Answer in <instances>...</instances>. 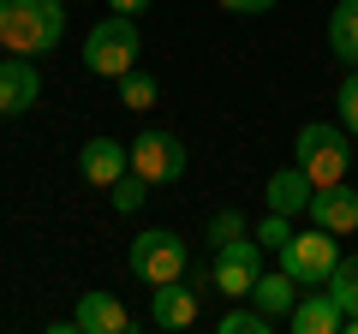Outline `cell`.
<instances>
[{
  "label": "cell",
  "mask_w": 358,
  "mask_h": 334,
  "mask_svg": "<svg viewBox=\"0 0 358 334\" xmlns=\"http://www.w3.org/2000/svg\"><path fill=\"white\" fill-rule=\"evenodd\" d=\"M150 191H155V185L143 180V173H120V180L108 185V197H114V209H120V215H138V209H143V197H150Z\"/></svg>",
  "instance_id": "d6986e66"
},
{
  "label": "cell",
  "mask_w": 358,
  "mask_h": 334,
  "mask_svg": "<svg viewBox=\"0 0 358 334\" xmlns=\"http://www.w3.org/2000/svg\"><path fill=\"white\" fill-rule=\"evenodd\" d=\"M138 54H143V36H138V18H126V13H108L102 24L84 36V72L90 78H126L131 66H138Z\"/></svg>",
  "instance_id": "3957f363"
},
{
  "label": "cell",
  "mask_w": 358,
  "mask_h": 334,
  "mask_svg": "<svg viewBox=\"0 0 358 334\" xmlns=\"http://www.w3.org/2000/svg\"><path fill=\"white\" fill-rule=\"evenodd\" d=\"M215 328H221V334H275V317L257 310V305H239V310H227Z\"/></svg>",
  "instance_id": "ffe728a7"
},
{
  "label": "cell",
  "mask_w": 358,
  "mask_h": 334,
  "mask_svg": "<svg viewBox=\"0 0 358 334\" xmlns=\"http://www.w3.org/2000/svg\"><path fill=\"white\" fill-rule=\"evenodd\" d=\"M131 173H143L150 185H173L185 180V143L173 138V131H138L131 138Z\"/></svg>",
  "instance_id": "52a82bcc"
},
{
  "label": "cell",
  "mask_w": 358,
  "mask_h": 334,
  "mask_svg": "<svg viewBox=\"0 0 358 334\" xmlns=\"http://www.w3.org/2000/svg\"><path fill=\"white\" fill-rule=\"evenodd\" d=\"M239 233H251L239 209H215V215H209V227H203V245H233Z\"/></svg>",
  "instance_id": "44dd1931"
},
{
  "label": "cell",
  "mask_w": 358,
  "mask_h": 334,
  "mask_svg": "<svg viewBox=\"0 0 358 334\" xmlns=\"http://www.w3.org/2000/svg\"><path fill=\"white\" fill-rule=\"evenodd\" d=\"M251 305H257V310H268L275 322H287V310L299 305V281H293L287 269H263V275L251 281Z\"/></svg>",
  "instance_id": "9a60e30c"
},
{
  "label": "cell",
  "mask_w": 358,
  "mask_h": 334,
  "mask_svg": "<svg viewBox=\"0 0 358 334\" xmlns=\"http://www.w3.org/2000/svg\"><path fill=\"white\" fill-rule=\"evenodd\" d=\"M310 197H317V185L305 180V167H281V173H268V185H263V203L275 209V215H310Z\"/></svg>",
  "instance_id": "4fadbf2b"
},
{
  "label": "cell",
  "mask_w": 358,
  "mask_h": 334,
  "mask_svg": "<svg viewBox=\"0 0 358 334\" xmlns=\"http://www.w3.org/2000/svg\"><path fill=\"white\" fill-rule=\"evenodd\" d=\"M334 114H341V126L358 138V66L341 78V90H334Z\"/></svg>",
  "instance_id": "603a6c76"
},
{
  "label": "cell",
  "mask_w": 358,
  "mask_h": 334,
  "mask_svg": "<svg viewBox=\"0 0 358 334\" xmlns=\"http://www.w3.org/2000/svg\"><path fill=\"white\" fill-rule=\"evenodd\" d=\"M293 161L305 167V180L317 185H341L346 167H352V131L346 126H329V119H310V126H299V143H293Z\"/></svg>",
  "instance_id": "7a4b0ae2"
},
{
  "label": "cell",
  "mask_w": 358,
  "mask_h": 334,
  "mask_svg": "<svg viewBox=\"0 0 358 334\" xmlns=\"http://www.w3.org/2000/svg\"><path fill=\"white\" fill-rule=\"evenodd\" d=\"M257 275H263V245H257V233H239L233 245H215L209 275H197V293H203V281H209L215 293H227V298H251Z\"/></svg>",
  "instance_id": "5b68a950"
},
{
  "label": "cell",
  "mask_w": 358,
  "mask_h": 334,
  "mask_svg": "<svg viewBox=\"0 0 358 334\" xmlns=\"http://www.w3.org/2000/svg\"><path fill=\"white\" fill-rule=\"evenodd\" d=\"M108 6H114V13H126V18H138V13H150L155 0H108Z\"/></svg>",
  "instance_id": "d4e9b609"
},
{
  "label": "cell",
  "mask_w": 358,
  "mask_h": 334,
  "mask_svg": "<svg viewBox=\"0 0 358 334\" xmlns=\"http://www.w3.org/2000/svg\"><path fill=\"white\" fill-rule=\"evenodd\" d=\"M322 286L334 293V305H341L346 317H358V251H352V257H341V263H334V275H329Z\"/></svg>",
  "instance_id": "e0dca14e"
},
{
  "label": "cell",
  "mask_w": 358,
  "mask_h": 334,
  "mask_svg": "<svg viewBox=\"0 0 358 334\" xmlns=\"http://www.w3.org/2000/svg\"><path fill=\"white\" fill-rule=\"evenodd\" d=\"M251 233H257V245H263V251H281V245H287V239H293V233H299V227H293V215H275V209H268V215H263V221H257V227H251Z\"/></svg>",
  "instance_id": "7402d4cb"
},
{
  "label": "cell",
  "mask_w": 358,
  "mask_h": 334,
  "mask_svg": "<svg viewBox=\"0 0 358 334\" xmlns=\"http://www.w3.org/2000/svg\"><path fill=\"white\" fill-rule=\"evenodd\" d=\"M275 257H281V269L293 275L299 286H322V281L334 275V263H341V245H334L329 227H317V221H310V227H299L293 239L275 251Z\"/></svg>",
  "instance_id": "8992f818"
},
{
  "label": "cell",
  "mask_w": 358,
  "mask_h": 334,
  "mask_svg": "<svg viewBox=\"0 0 358 334\" xmlns=\"http://www.w3.org/2000/svg\"><path fill=\"white\" fill-rule=\"evenodd\" d=\"M287 328L293 334H341L346 328V310L334 305V293H299V305L287 310Z\"/></svg>",
  "instance_id": "7c38bea8"
},
{
  "label": "cell",
  "mask_w": 358,
  "mask_h": 334,
  "mask_svg": "<svg viewBox=\"0 0 358 334\" xmlns=\"http://www.w3.org/2000/svg\"><path fill=\"white\" fill-rule=\"evenodd\" d=\"M185 263H192V251H185V239H179L173 227H150V233H138V239H131V251H126L131 281H143V286L185 281Z\"/></svg>",
  "instance_id": "277c9868"
},
{
  "label": "cell",
  "mask_w": 358,
  "mask_h": 334,
  "mask_svg": "<svg viewBox=\"0 0 358 334\" xmlns=\"http://www.w3.org/2000/svg\"><path fill=\"white\" fill-rule=\"evenodd\" d=\"M42 96V72L36 60L13 54V60H0V114H30Z\"/></svg>",
  "instance_id": "9c48e42d"
},
{
  "label": "cell",
  "mask_w": 358,
  "mask_h": 334,
  "mask_svg": "<svg viewBox=\"0 0 358 334\" xmlns=\"http://www.w3.org/2000/svg\"><path fill=\"white\" fill-rule=\"evenodd\" d=\"M66 36V0H0V48L6 54H54Z\"/></svg>",
  "instance_id": "6da1fadb"
},
{
  "label": "cell",
  "mask_w": 358,
  "mask_h": 334,
  "mask_svg": "<svg viewBox=\"0 0 358 334\" xmlns=\"http://www.w3.org/2000/svg\"><path fill=\"white\" fill-rule=\"evenodd\" d=\"M72 328L78 334H126V328H138V322L126 317V305H120L114 293H84L78 310H72Z\"/></svg>",
  "instance_id": "5bb4252c"
},
{
  "label": "cell",
  "mask_w": 358,
  "mask_h": 334,
  "mask_svg": "<svg viewBox=\"0 0 358 334\" xmlns=\"http://www.w3.org/2000/svg\"><path fill=\"white\" fill-rule=\"evenodd\" d=\"M150 322H155V328H167V334L192 328V322H197V286H185V281L150 286Z\"/></svg>",
  "instance_id": "30bf717a"
},
{
  "label": "cell",
  "mask_w": 358,
  "mask_h": 334,
  "mask_svg": "<svg viewBox=\"0 0 358 334\" xmlns=\"http://www.w3.org/2000/svg\"><path fill=\"white\" fill-rule=\"evenodd\" d=\"M78 173H84L90 185H114L120 173H131V143H120V138H90L84 150H78Z\"/></svg>",
  "instance_id": "ba28073f"
},
{
  "label": "cell",
  "mask_w": 358,
  "mask_h": 334,
  "mask_svg": "<svg viewBox=\"0 0 358 334\" xmlns=\"http://www.w3.org/2000/svg\"><path fill=\"white\" fill-rule=\"evenodd\" d=\"M221 13H233V18H257V13H268L275 0H215Z\"/></svg>",
  "instance_id": "cb8c5ba5"
},
{
  "label": "cell",
  "mask_w": 358,
  "mask_h": 334,
  "mask_svg": "<svg viewBox=\"0 0 358 334\" xmlns=\"http://www.w3.org/2000/svg\"><path fill=\"white\" fill-rule=\"evenodd\" d=\"M329 54L346 66V72L358 66V0H341V6L329 13Z\"/></svg>",
  "instance_id": "2e32d148"
},
{
  "label": "cell",
  "mask_w": 358,
  "mask_h": 334,
  "mask_svg": "<svg viewBox=\"0 0 358 334\" xmlns=\"http://www.w3.org/2000/svg\"><path fill=\"white\" fill-rule=\"evenodd\" d=\"M310 221L317 227H329L334 239H346V233H358V191L352 185H322L317 197H310Z\"/></svg>",
  "instance_id": "8fae6325"
},
{
  "label": "cell",
  "mask_w": 358,
  "mask_h": 334,
  "mask_svg": "<svg viewBox=\"0 0 358 334\" xmlns=\"http://www.w3.org/2000/svg\"><path fill=\"white\" fill-rule=\"evenodd\" d=\"M341 334H358V317H346V328H341Z\"/></svg>",
  "instance_id": "484cf974"
},
{
  "label": "cell",
  "mask_w": 358,
  "mask_h": 334,
  "mask_svg": "<svg viewBox=\"0 0 358 334\" xmlns=\"http://www.w3.org/2000/svg\"><path fill=\"white\" fill-rule=\"evenodd\" d=\"M120 108H131V114H143V108H155V78L143 72V66H131V72L120 78Z\"/></svg>",
  "instance_id": "ac0fdd59"
}]
</instances>
